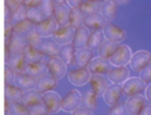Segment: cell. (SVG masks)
Masks as SVG:
<instances>
[{
  "label": "cell",
  "instance_id": "obj_38",
  "mask_svg": "<svg viewBox=\"0 0 151 115\" xmlns=\"http://www.w3.org/2000/svg\"><path fill=\"white\" fill-rule=\"evenodd\" d=\"M9 115H28L27 107L19 101L11 102L6 112Z\"/></svg>",
  "mask_w": 151,
  "mask_h": 115
},
{
  "label": "cell",
  "instance_id": "obj_19",
  "mask_svg": "<svg viewBox=\"0 0 151 115\" xmlns=\"http://www.w3.org/2000/svg\"><path fill=\"white\" fill-rule=\"evenodd\" d=\"M92 90L97 97L103 96L108 87L107 80L101 74H92L90 78Z\"/></svg>",
  "mask_w": 151,
  "mask_h": 115
},
{
  "label": "cell",
  "instance_id": "obj_23",
  "mask_svg": "<svg viewBox=\"0 0 151 115\" xmlns=\"http://www.w3.org/2000/svg\"><path fill=\"white\" fill-rule=\"evenodd\" d=\"M26 63H34L43 61L44 54L37 48L26 45L22 50Z\"/></svg>",
  "mask_w": 151,
  "mask_h": 115
},
{
  "label": "cell",
  "instance_id": "obj_42",
  "mask_svg": "<svg viewBox=\"0 0 151 115\" xmlns=\"http://www.w3.org/2000/svg\"><path fill=\"white\" fill-rule=\"evenodd\" d=\"M25 38L28 45L37 48L41 42V37L35 31L34 28L25 35Z\"/></svg>",
  "mask_w": 151,
  "mask_h": 115
},
{
  "label": "cell",
  "instance_id": "obj_3",
  "mask_svg": "<svg viewBox=\"0 0 151 115\" xmlns=\"http://www.w3.org/2000/svg\"><path fill=\"white\" fill-rule=\"evenodd\" d=\"M82 96L76 89L70 90L61 100V109L65 112H73L81 104Z\"/></svg>",
  "mask_w": 151,
  "mask_h": 115
},
{
  "label": "cell",
  "instance_id": "obj_13",
  "mask_svg": "<svg viewBox=\"0 0 151 115\" xmlns=\"http://www.w3.org/2000/svg\"><path fill=\"white\" fill-rule=\"evenodd\" d=\"M48 70L47 63L41 61L34 63H26L22 73L37 79L46 74Z\"/></svg>",
  "mask_w": 151,
  "mask_h": 115
},
{
  "label": "cell",
  "instance_id": "obj_30",
  "mask_svg": "<svg viewBox=\"0 0 151 115\" xmlns=\"http://www.w3.org/2000/svg\"><path fill=\"white\" fill-rule=\"evenodd\" d=\"M119 46V43L106 40L98 48L99 55L109 60Z\"/></svg>",
  "mask_w": 151,
  "mask_h": 115
},
{
  "label": "cell",
  "instance_id": "obj_54",
  "mask_svg": "<svg viewBox=\"0 0 151 115\" xmlns=\"http://www.w3.org/2000/svg\"><path fill=\"white\" fill-rule=\"evenodd\" d=\"M10 54H11V52L8 47L5 45V63H6V62L8 61L9 58Z\"/></svg>",
  "mask_w": 151,
  "mask_h": 115
},
{
  "label": "cell",
  "instance_id": "obj_14",
  "mask_svg": "<svg viewBox=\"0 0 151 115\" xmlns=\"http://www.w3.org/2000/svg\"><path fill=\"white\" fill-rule=\"evenodd\" d=\"M145 104V98L140 94L129 97L125 103L126 110L130 115H137Z\"/></svg>",
  "mask_w": 151,
  "mask_h": 115
},
{
  "label": "cell",
  "instance_id": "obj_51",
  "mask_svg": "<svg viewBox=\"0 0 151 115\" xmlns=\"http://www.w3.org/2000/svg\"><path fill=\"white\" fill-rule=\"evenodd\" d=\"M68 5L71 8H80L83 2V0H67Z\"/></svg>",
  "mask_w": 151,
  "mask_h": 115
},
{
  "label": "cell",
  "instance_id": "obj_31",
  "mask_svg": "<svg viewBox=\"0 0 151 115\" xmlns=\"http://www.w3.org/2000/svg\"><path fill=\"white\" fill-rule=\"evenodd\" d=\"M105 36L101 29H93L90 33L87 47L94 50H98L101 44L105 41Z\"/></svg>",
  "mask_w": 151,
  "mask_h": 115
},
{
  "label": "cell",
  "instance_id": "obj_35",
  "mask_svg": "<svg viewBox=\"0 0 151 115\" xmlns=\"http://www.w3.org/2000/svg\"><path fill=\"white\" fill-rule=\"evenodd\" d=\"M44 15L39 6L27 7V19L36 24L44 19Z\"/></svg>",
  "mask_w": 151,
  "mask_h": 115
},
{
  "label": "cell",
  "instance_id": "obj_43",
  "mask_svg": "<svg viewBox=\"0 0 151 115\" xmlns=\"http://www.w3.org/2000/svg\"><path fill=\"white\" fill-rule=\"evenodd\" d=\"M127 113L125 103L121 102L111 106L108 110L107 115H127Z\"/></svg>",
  "mask_w": 151,
  "mask_h": 115
},
{
  "label": "cell",
  "instance_id": "obj_25",
  "mask_svg": "<svg viewBox=\"0 0 151 115\" xmlns=\"http://www.w3.org/2000/svg\"><path fill=\"white\" fill-rule=\"evenodd\" d=\"M75 48L72 43H68L61 46L59 48L58 57L61 59L67 65H71L74 63Z\"/></svg>",
  "mask_w": 151,
  "mask_h": 115
},
{
  "label": "cell",
  "instance_id": "obj_27",
  "mask_svg": "<svg viewBox=\"0 0 151 115\" xmlns=\"http://www.w3.org/2000/svg\"><path fill=\"white\" fill-rule=\"evenodd\" d=\"M117 4L114 0H106L101 5L100 14L107 21L115 19L117 14Z\"/></svg>",
  "mask_w": 151,
  "mask_h": 115
},
{
  "label": "cell",
  "instance_id": "obj_29",
  "mask_svg": "<svg viewBox=\"0 0 151 115\" xmlns=\"http://www.w3.org/2000/svg\"><path fill=\"white\" fill-rule=\"evenodd\" d=\"M37 48L44 55L49 57H57L60 47L54 40H45L41 41Z\"/></svg>",
  "mask_w": 151,
  "mask_h": 115
},
{
  "label": "cell",
  "instance_id": "obj_8",
  "mask_svg": "<svg viewBox=\"0 0 151 115\" xmlns=\"http://www.w3.org/2000/svg\"><path fill=\"white\" fill-rule=\"evenodd\" d=\"M46 63L51 75L56 80L61 79L65 75L67 65L58 57H51Z\"/></svg>",
  "mask_w": 151,
  "mask_h": 115
},
{
  "label": "cell",
  "instance_id": "obj_52",
  "mask_svg": "<svg viewBox=\"0 0 151 115\" xmlns=\"http://www.w3.org/2000/svg\"><path fill=\"white\" fill-rule=\"evenodd\" d=\"M145 97L146 100L151 103V83L146 86L145 90Z\"/></svg>",
  "mask_w": 151,
  "mask_h": 115
},
{
  "label": "cell",
  "instance_id": "obj_21",
  "mask_svg": "<svg viewBox=\"0 0 151 115\" xmlns=\"http://www.w3.org/2000/svg\"><path fill=\"white\" fill-rule=\"evenodd\" d=\"M106 19L99 12L86 15L84 25L92 29H101L106 24Z\"/></svg>",
  "mask_w": 151,
  "mask_h": 115
},
{
  "label": "cell",
  "instance_id": "obj_33",
  "mask_svg": "<svg viewBox=\"0 0 151 115\" xmlns=\"http://www.w3.org/2000/svg\"><path fill=\"white\" fill-rule=\"evenodd\" d=\"M86 15L80 8H73L70 11V24L77 29L84 24Z\"/></svg>",
  "mask_w": 151,
  "mask_h": 115
},
{
  "label": "cell",
  "instance_id": "obj_7",
  "mask_svg": "<svg viewBox=\"0 0 151 115\" xmlns=\"http://www.w3.org/2000/svg\"><path fill=\"white\" fill-rule=\"evenodd\" d=\"M103 32L107 40L116 43L122 42L126 38L125 31L111 22L105 24L103 28Z\"/></svg>",
  "mask_w": 151,
  "mask_h": 115
},
{
  "label": "cell",
  "instance_id": "obj_55",
  "mask_svg": "<svg viewBox=\"0 0 151 115\" xmlns=\"http://www.w3.org/2000/svg\"><path fill=\"white\" fill-rule=\"evenodd\" d=\"M114 1L116 2V3L117 5H125L130 1V0H114Z\"/></svg>",
  "mask_w": 151,
  "mask_h": 115
},
{
  "label": "cell",
  "instance_id": "obj_20",
  "mask_svg": "<svg viewBox=\"0 0 151 115\" xmlns=\"http://www.w3.org/2000/svg\"><path fill=\"white\" fill-rule=\"evenodd\" d=\"M129 71L125 66L117 67L111 69L107 74L109 80L113 83L118 84L124 83L129 78Z\"/></svg>",
  "mask_w": 151,
  "mask_h": 115
},
{
  "label": "cell",
  "instance_id": "obj_41",
  "mask_svg": "<svg viewBox=\"0 0 151 115\" xmlns=\"http://www.w3.org/2000/svg\"><path fill=\"white\" fill-rule=\"evenodd\" d=\"M28 115H48L49 111L44 102L27 107Z\"/></svg>",
  "mask_w": 151,
  "mask_h": 115
},
{
  "label": "cell",
  "instance_id": "obj_44",
  "mask_svg": "<svg viewBox=\"0 0 151 115\" xmlns=\"http://www.w3.org/2000/svg\"><path fill=\"white\" fill-rule=\"evenodd\" d=\"M5 84H11L15 80L16 73L7 64H5Z\"/></svg>",
  "mask_w": 151,
  "mask_h": 115
},
{
  "label": "cell",
  "instance_id": "obj_50",
  "mask_svg": "<svg viewBox=\"0 0 151 115\" xmlns=\"http://www.w3.org/2000/svg\"><path fill=\"white\" fill-rule=\"evenodd\" d=\"M137 115H151V104H146Z\"/></svg>",
  "mask_w": 151,
  "mask_h": 115
},
{
  "label": "cell",
  "instance_id": "obj_1",
  "mask_svg": "<svg viewBox=\"0 0 151 115\" xmlns=\"http://www.w3.org/2000/svg\"><path fill=\"white\" fill-rule=\"evenodd\" d=\"M132 56L130 48L126 45H121L109 60L112 65L116 67H123L130 63Z\"/></svg>",
  "mask_w": 151,
  "mask_h": 115
},
{
  "label": "cell",
  "instance_id": "obj_56",
  "mask_svg": "<svg viewBox=\"0 0 151 115\" xmlns=\"http://www.w3.org/2000/svg\"><path fill=\"white\" fill-rule=\"evenodd\" d=\"M11 101H9V100H8L7 99H6L5 98V112H6L9 107V104H10Z\"/></svg>",
  "mask_w": 151,
  "mask_h": 115
},
{
  "label": "cell",
  "instance_id": "obj_6",
  "mask_svg": "<svg viewBox=\"0 0 151 115\" xmlns=\"http://www.w3.org/2000/svg\"><path fill=\"white\" fill-rule=\"evenodd\" d=\"M75 31L76 29L70 24L60 27L57 28L53 34L52 39L58 44L60 45L71 43L73 41Z\"/></svg>",
  "mask_w": 151,
  "mask_h": 115
},
{
  "label": "cell",
  "instance_id": "obj_36",
  "mask_svg": "<svg viewBox=\"0 0 151 115\" xmlns=\"http://www.w3.org/2000/svg\"><path fill=\"white\" fill-rule=\"evenodd\" d=\"M101 4L100 2L87 0L83 2L80 8L85 15L99 12L100 11Z\"/></svg>",
  "mask_w": 151,
  "mask_h": 115
},
{
  "label": "cell",
  "instance_id": "obj_16",
  "mask_svg": "<svg viewBox=\"0 0 151 115\" xmlns=\"http://www.w3.org/2000/svg\"><path fill=\"white\" fill-rule=\"evenodd\" d=\"M94 51L93 50L85 47L75 52L74 64L78 68H86L93 58Z\"/></svg>",
  "mask_w": 151,
  "mask_h": 115
},
{
  "label": "cell",
  "instance_id": "obj_4",
  "mask_svg": "<svg viewBox=\"0 0 151 115\" xmlns=\"http://www.w3.org/2000/svg\"><path fill=\"white\" fill-rule=\"evenodd\" d=\"M151 63V54L146 50H139L132 54L130 64L132 70L140 73Z\"/></svg>",
  "mask_w": 151,
  "mask_h": 115
},
{
  "label": "cell",
  "instance_id": "obj_45",
  "mask_svg": "<svg viewBox=\"0 0 151 115\" xmlns=\"http://www.w3.org/2000/svg\"><path fill=\"white\" fill-rule=\"evenodd\" d=\"M14 25L10 21H5V45L8 46L14 33Z\"/></svg>",
  "mask_w": 151,
  "mask_h": 115
},
{
  "label": "cell",
  "instance_id": "obj_59",
  "mask_svg": "<svg viewBox=\"0 0 151 115\" xmlns=\"http://www.w3.org/2000/svg\"><path fill=\"white\" fill-rule=\"evenodd\" d=\"M92 1H98V2H104L106 0H92Z\"/></svg>",
  "mask_w": 151,
  "mask_h": 115
},
{
  "label": "cell",
  "instance_id": "obj_47",
  "mask_svg": "<svg viewBox=\"0 0 151 115\" xmlns=\"http://www.w3.org/2000/svg\"><path fill=\"white\" fill-rule=\"evenodd\" d=\"M71 115H93L92 111L85 108L78 107L72 112Z\"/></svg>",
  "mask_w": 151,
  "mask_h": 115
},
{
  "label": "cell",
  "instance_id": "obj_26",
  "mask_svg": "<svg viewBox=\"0 0 151 115\" xmlns=\"http://www.w3.org/2000/svg\"><path fill=\"white\" fill-rule=\"evenodd\" d=\"M16 74L21 73L26 64L22 52L18 53H11L9 58L6 62Z\"/></svg>",
  "mask_w": 151,
  "mask_h": 115
},
{
  "label": "cell",
  "instance_id": "obj_2",
  "mask_svg": "<svg viewBox=\"0 0 151 115\" xmlns=\"http://www.w3.org/2000/svg\"><path fill=\"white\" fill-rule=\"evenodd\" d=\"M146 83L139 77H133L129 78L123 84L122 91L124 95L127 97L140 94L145 91Z\"/></svg>",
  "mask_w": 151,
  "mask_h": 115
},
{
  "label": "cell",
  "instance_id": "obj_17",
  "mask_svg": "<svg viewBox=\"0 0 151 115\" xmlns=\"http://www.w3.org/2000/svg\"><path fill=\"white\" fill-rule=\"evenodd\" d=\"M57 80L52 75L45 74L37 79L35 89L41 94L51 91L57 86Z\"/></svg>",
  "mask_w": 151,
  "mask_h": 115
},
{
  "label": "cell",
  "instance_id": "obj_18",
  "mask_svg": "<svg viewBox=\"0 0 151 115\" xmlns=\"http://www.w3.org/2000/svg\"><path fill=\"white\" fill-rule=\"evenodd\" d=\"M70 11L64 4H55L53 16L59 26L63 27L70 24Z\"/></svg>",
  "mask_w": 151,
  "mask_h": 115
},
{
  "label": "cell",
  "instance_id": "obj_12",
  "mask_svg": "<svg viewBox=\"0 0 151 115\" xmlns=\"http://www.w3.org/2000/svg\"><path fill=\"white\" fill-rule=\"evenodd\" d=\"M122 93V86L112 83L108 86L103 94L104 100L107 104L113 106L117 103Z\"/></svg>",
  "mask_w": 151,
  "mask_h": 115
},
{
  "label": "cell",
  "instance_id": "obj_10",
  "mask_svg": "<svg viewBox=\"0 0 151 115\" xmlns=\"http://www.w3.org/2000/svg\"><path fill=\"white\" fill-rule=\"evenodd\" d=\"M111 69V63L108 59L100 56L93 58L88 65V70L92 74L108 73Z\"/></svg>",
  "mask_w": 151,
  "mask_h": 115
},
{
  "label": "cell",
  "instance_id": "obj_48",
  "mask_svg": "<svg viewBox=\"0 0 151 115\" xmlns=\"http://www.w3.org/2000/svg\"><path fill=\"white\" fill-rule=\"evenodd\" d=\"M21 4H18L14 0H5V6L8 7L12 12H14Z\"/></svg>",
  "mask_w": 151,
  "mask_h": 115
},
{
  "label": "cell",
  "instance_id": "obj_58",
  "mask_svg": "<svg viewBox=\"0 0 151 115\" xmlns=\"http://www.w3.org/2000/svg\"><path fill=\"white\" fill-rule=\"evenodd\" d=\"M14 1H15L17 3H18V4H22L24 2V0H14Z\"/></svg>",
  "mask_w": 151,
  "mask_h": 115
},
{
  "label": "cell",
  "instance_id": "obj_60",
  "mask_svg": "<svg viewBox=\"0 0 151 115\" xmlns=\"http://www.w3.org/2000/svg\"><path fill=\"white\" fill-rule=\"evenodd\" d=\"M5 115H9L7 113H5Z\"/></svg>",
  "mask_w": 151,
  "mask_h": 115
},
{
  "label": "cell",
  "instance_id": "obj_46",
  "mask_svg": "<svg viewBox=\"0 0 151 115\" xmlns=\"http://www.w3.org/2000/svg\"><path fill=\"white\" fill-rule=\"evenodd\" d=\"M140 78L146 83L151 82V63L140 72Z\"/></svg>",
  "mask_w": 151,
  "mask_h": 115
},
{
  "label": "cell",
  "instance_id": "obj_39",
  "mask_svg": "<svg viewBox=\"0 0 151 115\" xmlns=\"http://www.w3.org/2000/svg\"><path fill=\"white\" fill-rule=\"evenodd\" d=\"M55 3L53 0H41L39 8L44 18H47L53 15Z\"/></svg>",
  "mask_w": 151,
  "mask_h": 115
},
{
  "label": "cell",
  "instance_id": "obj_22",
  "mask_svg": "<svg viewBox=\"0 0 151 115\" xmlns=\"http://www.w3.org/2000/svg\"><path fill=\"white\" fill-rule=\"evenodd\" d=\"M20 102L27 107L43 102L42 95L36 89L28 90L23 93Z\"/></svg>",
  "mask_w": 151,
  "mask_h": 115
},
{
  "label": "cell",
  "instance_id": "obj_28",
  "mask_svg": "<svg viewBox=\"0 0 151 115\" xmlns=\"http://www.w3.org/2000/svg\"><path fill=\"white\" fill-rule=\"evenodd\" d=\"M25 45V38H24L22 34L14 32L8 47L10 52L13 54L22 52Z\"/></svg>",
  "mask_w": 151,
  "mask_h": 115
},
{
  "label": "cell",
  "instance_id": "obj_5",
  "mask_svg": "<svg viewBox=\"0 0 151 115\" xmlns=\"http://www.w3.org/2000/svg\"><path fill=\"white\" fill-rule=\"evenodd\" d=\"M57 25L55 18L51 17L35 24L34 29L41 37H49L52 36L57 29Z\"/></svg>",
  "mask_w": 151,
  "mask_h": 115
},
{
  "label": "cell",
  "instance_id": "obj_15",
  "mask_svg": "<svg viewBox=\"0 0 151 115\" xmlns=\"http://www.w3.org/2000/svg\"><path fill=\"white\" fill-rule=\"evenodd\" d=\"M90 33L87 27L81 26L76 29L72 44L76 50L87 47Z\"/></svg>",
  "mask_w": 151,
  "mask_h": 115
},
{
  "label": "cell",
  "instance_id": "obj_37",
  "mask_svg": "<svg viewBox=\"0 0 151 115\" xmlns=\"http://www.w3.org/2000/svg\"><path fill=\"white\" fill-rule=\"evenodd\" d=\"M27 19V6L24 4H21L18 8L12 12L9 21L14 25L17 23Z\"/></svg>",
  "mask_w": 151,
  "mask_h": 115
},
{
  "label": "cell",
  "instance_id": "obj_34",
  "mask_svg": "<svg viewBox=\"0 0 151 115\" xmlns=\"http://www.w3.org/2000/svg\"><path fill=\"white\" fill-rule=\"evenodd\" d=\"M97 97L93 90H88L82 96L81 104L84 107L92 111H94L97 106Z\"/></svg>",
  "mask_w": 151,
  "mask_h": 115
},
{
  "label": "cell",
  "instance_id": "obj_24",
  "mask_svg": "<svg viewBox=\"0 0 151 115\" xmlns=\"http://www.w3.org/2000/svg\"><path fill=\"white\" fill-rule=\"evenodd\" d=\"M37 78L23 73L16 74L14 83L16 86L23 91L33 88L35 87Z\"/></svg>",
  "mask_w": 151,
  "mask_h": 115
},
{
  "label": "cell",
  "instance_id": "obj_9",
  "mask_svg": "<svg viewBox=\"0 0 151 115\" xmlns=\"http://www.w3.org/2000/svg\"><path fill=\"white\" fill-rule=\"evenodd\" d=\"M90 73L88 68H78L71 70L68 74L69 81L74 86H82L85 85L90 78Z\"/></svg>",
  "mask_w": 151,
  "mask_h": 115
},
{
  "label": "cell",
  "instance_id": "obj_32",
  "mask_svg": "<svg viewBox=\"0 0 151 115\" xmlns=\"http://www.w3.org/2000/svg\"><path fill=\"white\" fill-rule=\"evenodd\" d=\"M23 90L16 86L5 84V98L11 102L20 101Z\"/></svg>",
  "mask_w": 151,
  "mask_h": 115
},
{
  "label": "cell",
  "instance_id": "obj_53",
  "mask_svg": "<svg viewBox=\"0 0 151 115\" xmlns=\"http://www.w3.org/2000/svg\"><path fill=\"white\" fill-rule=\"evenodd\" d=\"M12 12L6 6H5V21H9Z\"/></svg>",
  "mask_w": 151,
  "mask_h": 115
},
{
  "label": "cell",
  "instance_id": "obj_40",
  "mask_svg": "<svg viewBox=\"0 0 151 115\" xmlns=\"http://www.w3.org/2000/svg\"><path fill=\"white\" fill-rule=\"evenodd\" d=\"M35 24L26 19L22 21L14 26V32H17L21 34H26L30 30L34 28Z\"/></svg>",
  "mask_w": 151,
  "mask_h": 115
},
{
  "label": "cell",
  "instance_id": "obj_49",
  "mask_svg": "<svg viewBox=\"0 0 151 115\" xmlns=\"http://www.w3.org/2000/svg\"><path fill=\"white\" fill-rule=\"evenodd\" d=\"M41 0H24L23 4L27 6H39Z\"/></svg>",
  "mask_w": 151,
  "mask_h": 115
},
{
  "label": "cell",
  "instance_id": "obj_57",
  "mask_svg": "<svg viewBox=\"0 0 151 115\" xmlns=\"http://www.w3.org/2000/svg\"><path fill=\"white\" fill-rule=\"evenodd\" d=\"M55 4H64L67 0H53Z\"/></svg>",
  "mask_w": 151,
  "mask_h": 115
},
{
  "label": "cell",
  "instance_id": "obj_11",
  "mask_svg": "<svg viewBox=\"0 0 151 115\" xmlns=\"http://www.w3.org/2000/svg\"><path fill=\"white\" fill-rule=\"evenodd\" d=\"M43 102L47 107L49 113L55 114L61 109V98L60 96L52 91H47L42 94Z\"/></svg>",
  "mask_w": 151,
  "mask_h": 115
}]
</instances>
